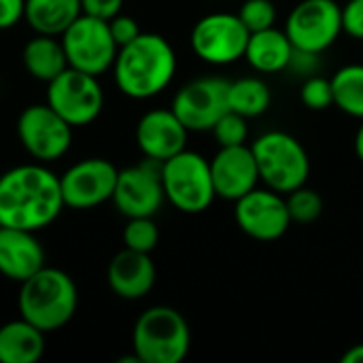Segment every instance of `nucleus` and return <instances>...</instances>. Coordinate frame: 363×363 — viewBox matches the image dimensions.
Returning a JSON list of instances; mask_svg holds the SVG:
<instances>
[{
  "label": "nucleus",
  "instance_id": "obj_29",
  "mask_svg": "<svg viewBox=\"0 0 363 363\" xmlns=\"http://www.w3.org/2000/svg\"><path fill=\"white\" fill-rule=\"evenodd\" d=\"M238 17L242 19L249 32L268 30L277 23V6L272 0H245L238 11Z\"/></svg>",
  "mask_w": 363,
  "mask_h": 363
},
{
  "label": "nucleus",
  "instance_id": "obj_2",
  "mask_svg": "<svg viewBox=\"0 0 363 363\" xmlns=\"http://www.w3.org/2000/svg\"><path fill=\"white\" fill-rule=\"evenodd\" d=\"M111 70L123 96L149 100L172 83L177 55L162 34L140 32L132 43L119 47Z\"/></svg>",
  "mask_w": 363,
  "mask_h": 363
},
{
  "label": "nucleus",
  "instance_id": "obj_35",
  "mask_svg": "<svg viewBox=\"0 0 363 363\" xmlns=\"http://www.w3.org/2000/svg\"><path fill=\"white\" fill-rule=\"evenodd\" d=\"M342 363H363V345L351 347V349L342 355Z\"/></svg>",
  "mask_w": 363,
  "mask_h": 363
},
{
  "label": "nucleus",
  "instance_id": "obj_24",
  "mask_svg": "<svg viewBox=\"0 0 363 363\" xmlns=\"http://www.w3.org/2000/svg\"><path fill=\"white\" fill-rule=\"evenodd\" d=\"M270 87L266 85V81L257 79V77H245L238 81H230L228 87V104L230 111L253 119L259 117L268 111L270 106Z\"/></svg>",
  "mask_w": 363,
  "mask_h": 363
},
{
  "label": "nucleus",
  "instance_id": "obj_1",
  "mask_svg": "<svg viewBox=\"0 0 363 363\" xmlns=\"http://www.w3.org/2000/svg\"><path fill=\"white\" fill-rule=\"evenodd\" d=\"M64 208L60 177L43 164H23L0 174V225L38 232Z\"/></svg>",
  "mask_w": 363,
  "mask_h": 363
},
{
  "label": "nucleus",
  "instance_id": "obj_26",
  "mask_svg": "<svg viewBox=\"0 0 363 363\" xmlns=\"http://www.w3.org/2000/svg\"><path fill=\"white\" fill-rule=\"evenodd\" d=\"M160 242V230L153 217H132L123 228V245L125 249L151 253Z\"/></svg>",
  "mask_w": 363,
  "mask_h": 363
},
{
  "label": "nucleus",
  "instance_id": "obj_11",
  "mask_svg": "<svg viewBox=\"0 0 363 363\" xmlns=\"http://www.w3.org/2000/svg\"><path fill=\"white\" fill-rule=\"evenodd\" d=\"M249 36L251 32L238 15L211 13L194 26L191 49L202 62L225 66L245 57Z\"/></svg>",
  "mask_w": 363,
  "mask_h": 363
},
{
  "label": "nucleus",
  "instance_id": "obj_28",
  "mask_svg": "<svg viewBox=\"0 0 363 363\" xmlns=\"http://www.w3.org/2000/svg\"><path fill=\"white\" fill-rule=\"evenodd\" d=\"M219 143V147H236V145H245L247 136H249V125H247V117L228 111L225 115H221V119L213 125L211 130Z\"/></svg>",
  "mask_w": 363,
  "mask_h": 363
},
{
  "label": "nucleus",
  "instance_id": "obj_6",
  "mask_svg": "<svg viewBox=\"0 0 363 363\" xmlns=\"http://www.w3.org/2000/svg\"><path fill=\"white\" fill-rule=\"evenodd\" d=\"M162 185L166 200L187 215L204 213L217 198L211 162L187 149L162 162Z\"/></svg>",
  "mask_w": 363,
  "mask_h": 363
},
{
  "label": "nucleus",
  "instance_id": "obj_22",
  "mask_svg": "<svg viewBox=\"0 0 363 363\" xmlns=\"http://www.w3.org/2000/svg\"><path fill=\"white\" fill-rule=\"evenodd\" d=\"M21 62L26 72L43 83L53 81L57 74H62L68 68L62 38L49 34H36L34 38H30L23 45Z\"/></svg>",
  "mask_w": 363,
  "mask_h": 363
},
{
  "label": "nucleus",
  "instance_id": "obj_21",
  "mask_svg": "<svg viewBox=\"0 0 363 363\" xmlns=\"http://www.w3.org/2000/svg\"><path fill=\"white\" fill-rule=\"evenodd\" d=\"M294 55V45L285 30L268 28L259 32H251L249 45L245 51L247 62L257 72H279L289 68Z\"/></svg>",
  "mask_w": 363,
  "mask_h": 363
},
{
  "label": "nucleus",
  "instance_id": "obj_13",
  "mask_svg": "<svg viewBox=\"0 0 363 363\" xmlns=\"http://www.w3.org/2000/svg\"><path fill=\"white\" fill-rule=\"evenodd\" d=\"M164 200L162 162L147 157L136 166L119 170L113 202L123 217H153L162 208Z\"/></svg>",
  "mask_w": 363,
  "mask_h": 363
},
{
  "label": "nucleus",
  "instance_id": "obj_8",
  "mask_svg": "<svg viewBox=\"0 0 363 363\" xmlns=\"http://www.w3.org/2000/svg\"><path fill=\"white\" fill-rule=\"evenodd\" d=\"M47 104L72 128L96 121L104 106V91L98 77L77 68H66L47 83Z\"/></svg>",
  "mask_w": 363,
  "mask_h": 363
},
{
  "label": "nucleus",
  "instance_id": "obj_34",
  "mask_svg": "<svg viewBox=\"0 0 363 363\" xmlns=\"http://www.w3.org/2000/svg\"><path fill=\"white\" fill-rule=\"evenodd\" d=\"M26 0H0V30H11L23 19Z\"/></svg>",
  "mask_w": 363,
  "mask_h": 363
},
{
  "label": "nucleus",
  "instance_id": "obj_30",
  "mask_svg": "<svg viewBox=\"0 0 363 363\" xmlns=\"http://www.w3.org/2000/svg\"><path fill=\"white\" fill-rule=\"evenodd\" d=\"M300 100L311 111H325V108L334 106L332 81L325 77H317V74L306 77V81L300 89Z\"/></svg>",
  "mask_w": 363,
  "mask_h": 363
},
{
  "label": "nucleus",
  "instance_id": "obj_31",
  "mask_svg": "<svg viewBox=\"0 0 363 363\" xmlns=\"http://www.w3.org/2000/svg\"><path fill=\"white\" fill-rule=\"evenodd\" d=\"M108 28H111V34L117 43V47H123L128 43H132L138 34H140V26L134 17L130 15H115L113 19H108Z\"/></svg>",
  "mask_w": 363,
  "mask_h": 363
},
{
  "label": "nucleus",
  "instance_id": "obj_12",
  "mask_svg": "<svg viewBox=\"0 0 363 363\" xmlns=\"http://www.w3.org/2000/svg\"><path fill=\"white\" fill-rule=\"evenodd\" d=\"M230 81L221 77H200L185 83L172 98V111L189 132H211L213 125L230 111Z\"/></svg>",
  "mask_w": 363,
  "mask_h": 363
},
{
  "label": "nucleus",
  "instance_id": "obj_36",
  "mask_svg": "<svg viewBox=\"0 0 363 363\" xmlns=\"http://www.w3.org/2000/svg\"><path fill=\"white\" fill-rule=\"evenodd\" d=\"M355 153H357L359 162L363 164V119L359 130H357V134H355Z\"/></svg>",
  "mask_w": 363,
  "mask_h": 363
},
{
  "label": "nucleus",
  "instance_id": "obj_23",
  "mask_svg": "<svg viewBox=\"0 0 363 363\" xmlns=\"http://www.w3.org/2000/svg\"><path fill=\"white\" fill-rule=\"evenodd\" d=\"M81 0H26L23 19L36 34L62 36L81 15Z\"/></svg>",
  "mask_w": 363,
  "mask_h": 363
},
{
  "label": "nucleus",
  "instance_id": "obj_15",
  "mask_svg": "<svg viewBox=\"0 0 363 363\" xmlns=\"http://www.w3.org/2000/svg\"><path fill=\"white\" fill-rule=\"evenodd\" d=\"M234 217L238 228L262 242H272L285 236L289 225L294 223L289 217L287 200L274 189H259L245 194L236 200Z\"/></svg>",
  "mask_w": 363,
  "mask_h": 363
},
{
  "label": "nucleus",
  "instance_id": "obj_33",
  "mask_svg": "<svg viewBox=\"0 0 363 363\" xmlns=\"http://www.w3.org/2000/svg\"><path fill=\"white\" fill-rule=\"evenodd\" d=\"M121 6H123V0H81L83 15L98 17V19H104V21L119 15Z\"/></svg>",
  "mask_w": 363,
  "mask_h": 363
},
{
  "label": "nucleus",
  "instance_id": "obj_19",
  "mask_svg": "<svg viewBox=\"0 0 363 363\" xmlns=\"http://www.w3.org/2000/svg\"><path fill=\"white\" fill-rule=\"evenodd\" d=\"M45 266V251L34 232L0 225V274L23 283Z\"/></svg>",
  "mask_w": 363,
  "mask_h": 363
},
{
  "label": "nucleus",
  "instance_id": "obj_7",
  "mask_svg": "<svg viewBox=\"0 0 363 363\" xmlns=\"http://www.w3.org/2000/svg\"><path fill=\"white\" fill-rule=\"evenodd\" d=\"M60 38L70 68L94 77H100L113 68L119 47L111 34L108 21L81 13Z\"/></svg>",
  "mask_w": 363,
  "mask_h": 363
},
{
  "label": "nucleus",
  "instance_id": "obj_14",
  "mask_svg": "<svg viewBox=\"0 0 363 363\" xmlns=\"http://www.w3.org/2000/svg\"><path fill=\"white\" fill-rule=\"evenodd\" d=\"M119 170L113 162L104 157H87L72 164L62 177V198L64 206L74 211H87L113 200Z\"/></svg>",
  "mask_w": 363,
  "mask_h": 363
},
{
  "label": "nucleus",
  "instance_id": "obj_4",
  "mask_svg": "<svg viewBox=\"0 0 363 363\" xmlns=\"http://www.w3.org/2000/svg\"><path fill=\"white\" fill-rule=\"evenodd\" d=\"M189 347V325L172 306H151L134 323L132 353L140 363H181Z\"/></svg>",
  "mask_w": 363,
  "mask_h": 363
},
{
  "label": "nucleus",
  "instance_id": "obj_20",
  "mask_svg": "<svg viewBox=\"0 0 363 363\" xmlns=\"http://www.w3.org/2000/svg\"><path fill=\"white\" fill-rule=\"evenodd\" d=\"M45 353V332L23 317L0 325V363H36Z\"/></svg>",
  "mask_w": 363,
  "mask_h": 363
},
{
  "label": "nucleus",
  "instance_id": "obj_9",
  "mask_svg": "<svg viewBox=\"0 0 363 363\" xmlns=\"http://www.w3.org/2000/svg\"><path fill=\"white\" fill-rule=\"evenodd\" d=\"M285 34L294 49L321 55L342 34V6L336 0H302L291 9Z\"/></svg>",
  "mask_w": 363,
  "mask_h": 363
},
{
  "label": "nucleus",
  "instance_id": "obj_10",
  "mask_svg": "<svg viewBox=\"0 0 363 363\" xmlns=\"http://www.w3.org/2000/svg\"><path fill=\"white\" fill-rule=\"evenodd\" d=\"M17 136L28 155L47 164L68 153L72 145V125L47 102L30 104L19 113Z\"/></svg>",
  "mask_w": 363,
  "mask_h": 363
},
{
  "label": "nucleus",
  "instance_id": "obj_27",
  "mask_svg": "<svg viewBox=\"0 0 363 363\" xmlns=\"http://www.w3.org/2000/svg\"><path fill=\"white\" fill-rule=\"evenodd\" d=\"M287 208H289V217L296 223H313L321 217L323 213V200L315 189L308 187H298L294 191L287 194Z\"/></svg>",
  "mask_w": 363,
  "mask_h": 363
},
{
  "label": "nucleus",
  "instance_id": "obj_25",
  "mask_svg": "<svg viewBox=\"0 0 363 363\" xmlns=\"http://www.w3.org/2000/svg\"><path fill=\"white\" fill-rule=\"evenodd\" d=\"M330 81L334 91V106H338L349 117L363 119V64L342 66Z\"/></svg>",
  "mask_w": 363,
  "mask_h": 363
},
{
  "label": "nucleus",
  "instance_id": "obj_16",
  "mask_svg": "<svg viewBox=\"0 0 363 363\" xmlns=\"http://www.w3.org/2000/svg\"><path fill=\"white\" fill-rule=\"evenodd\" d=\"M211 177L217 198L230 202H236L245 194L253 191L257 181H262L253 149L247 145L221 147L211 160Z\"/></svg>",
  "mask_w": 363,
  "mask_h": 363
},
{
  "label": "nucleus",
  "instance_id": "obj_18",
  "mask_svg": "<svg viewBox=\"0 0 363 363\" xmlns=\"http://www.w3.org/2000/svg\"><path fill=\"white\" fill-rule=\"evenodd\" d=\"M155 277L157 272L151 253H140L132 249L119 251L106 268V283L111 291L121 300L145 298L153 289Z\"/></svg>",
  "mask_w": 363,
  "mask_h": 363
},
{
  "label": "nucleus",
  "instance_id": "obj_32",
  "mask_svg": "<svg viewBox=\"0 0 363 363\" xmlns=\"http://www.w3.org/2000/svg\"><path fill=\"white\" fill-rule=\"evenodd\" d=\"M342 32L363 40V0H349L342 6Z\"/></svg>",
  "mask_w": 363,
  "mask_h": 363
},
{
  "label": "nucleus",
  "instance_id": "obj_3",
  "mask_svg": "<svg viewBox=\"0 0 363 363\" xmlns=\"http://www.w3.org/2000/svg\"><path fill=\"white\" fill-rule=\"evenodd\" d=\"M17 304L19 317L49 334L62 330L74 317L79 291L70 274L60 268L43 266L21 283Z\"/></svg>",
  "mask_w": 363,
  "mask_h": 363
},
{
  "label": "nucleus",
  "instance_id": "obj_17",
  "mask_svg": "<svg viewBox=\"0 0 363 363\" xmlns=\"http://www.w3.org/2000/svg\"><path fill=\"white\" fill-rule=\"evenodd\" d=\"M187 134L189 130L172 108H153L136 125V145L145 157L166 162L185 149Z\"/></svg>",
  "mask_w": 363,
  "mask_h": 363
},
{
  "label": "nucleus",
  "instance_id": "obj_5",
  "mask_svg": "<svg viewBox=\"0 0 363 363\" xmlns=\"http://www.w3.org/2000/svg\"><path fill=\"white\" fill-rule=\"evenodd\" d=\"M259 179L279 194H289L311 174V160L304 145L287 132H266L253 145Z\"/></svg>",
  "mask_w": 363,
  "mask_h": 363
}]
</instances>
